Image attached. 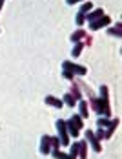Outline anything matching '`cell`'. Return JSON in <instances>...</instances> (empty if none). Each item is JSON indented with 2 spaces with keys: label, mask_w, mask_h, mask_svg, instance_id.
Instances as JSON below:
<instances>
[{
  "label": "cell",
  "mask_w": 122,
  "mask_h": 159,
  "mask_svg": "<svg viewBox=\"0 0 122 159\" xmlns=\"http://www.w3.org/2000/svg\"><path fill=\"white\" fill-rule=\"evenodd\" d=\"M78 110H80V113H78V115H80V117H82V119H84V117H88V104H86V101H78Z\"/></svg>",
  "instance_id": "obj_13"
},
{
  "label": "cell",
  "mask_w": 122,
  "mask_h": 159,
  "mask_svg": "<svg viewBox=\"0 0 122 159\" xmlns=\"http://www.w3.org/2000/svg\"><path fill=\"white\" fill-rule=\"evenodd\" d=\"M51 154H53L55 159H69V156L68 154H62L60 150H51Z\"/></svg>",
  "instance_id": "obj_20"
},
{
  "label": "cell",
  "mask_w": 122,
  "mask_h": 159,
  "mask_svg": "<svg viewBox=\"0 0 122 159\" xmlns=\"http://www.w3.org/2000/svg\"><path fill=\"white\" fill-rule=\"evenodd\" d=\"M62 68H64L66 71H71L73 75H86V73H88L86 66L75 64V62H71V61H66V62H62Z\"/></svg>",
  "instance_id": "obj_2"
},
{
  "label": "cell",
  "mask_w": 122,
  "mask_h": 159,
  "mask_svg": "<svg viewBox=\"0 0 122 159\" xmlns=\"http://www.w3.org/2000/svg\"><path fill=\"white\" fill-rule=\"evenodd\" d=\"M62 77H64V79H68V80H73V79H75V75H73L71 71H66V70H64V73H62Z\"/></svg>",
  "instance_id": "obj_24"
},
{
  "label": "cell",
  "mask_w": 122,
  "mask_h": 159,
  "mask_svg": "<svg viewBox=\"0 0 122 159\" xmlns=\"http://www.w3.org/2000/svg\"><path fill=\"white\" fill-rule=\"evenodd\" d=\"M91 9H93L91 2H84V4H82V7H80V13H84V15H88V13H89Z\"/></svg>",
  "instance_id": "obj_18"
},
{
  "label": "cell",
  "mask_w": 122,
  "mask_h": 159,
  "mask_svg": "<svg viewBox=\"0 0 122 159\" xmlns=\"http://www.w3.org/2000/svg\"><path fill=\"white\" fill-rule=\"evenodd\" d=\"M40 152H42V154H49V152H51V135H42Z\"/></svg>",
  "instance_id": "obj_6"
},
{
  "label": "cell",
  "mask_w": 122,
  "mask_h": 159,
  "mask_svg": "<svg viewBox=\"0 0 122 159\" xmlns=\"http://www.w3.org/2000/svg\"><path fill=\"white\" fill-rule=\"evenodd\" d=\"M66 130H68V135H71V137H78V134H80V130L76 128V125L71 119L66 121Z\"/></svg>",
  "instance_id": "obj_7"
},
{
  "label": "cell",
  "mask_w": 122,
  "mask_h": 159,
  "mask_svg": "<svg viewBox=\"0 0 122 159\" xmlns=\"http://www.w3.org/2000/svg\"><path fill=\"white\" fill-rule=\"evenodd\" d=\"M91 104L98 115H106L107 119H109L111 110H109V101L107 99H91Z\"/></svg>",
  "instance_id": "obj_1"
},
{
  "label": "cell",
  "mask_w": 122,
  "mask_h": 159,
  "mask_svg": "<svg viewBox=\"0 0 122 159\" xmlns=\"http://www.w3.org/2000/svg\"><path fill=\"white\" fill-rule=\"evenodd\" d=\"M100 95H102V99H107V88L106 86H100Z\"/></svg>",
  "instance_id": "obj_26"
},
{
  "label": "cell",
  "mask_w": 122,
  "mask_h": 159,
  "mask_svg": "<svg viewBox=\"0 0 122 159\" xmlns=\"http://www.w3.org/2000/svg\"><path fill=\"white\" fill-rule=\"evenodd\" d=\"M111 24V18L107 15L100 16L98 20H93V22H89V30L91 31H97V30H100V28H106V26H109Z\"/></svg>",
  "instance_id": "obj_4"
},
{
  "label": "cell",
  "mask_w": 122,
  "mask_h": 159,
  "mask_svg": "<svg viewBox=\"0 0 122 159\" xmlns=\"http://www.w3.org/2000/svg\"><path fill=\"white\" fill-rule=\"evenodd\" d=\"M78 156H80V159H86V156H88L86 141H78Z\"/></svg>",
  "instance_id": "obj_12"
},
{
  "label": "cell",
  "mask_w": 122,
  "mask_h": 159,
  "mask_svg": "<svg viewBox=\"0 0 122 159\" xmlns=\"http://www.w3.org/2000/svg\"><path fill=\"white\" fill-rule=\"evenodd\" d=\"M46 102L49 104V106H55L57 110H60L62 106H64V102H62L60 99H57V97H53V95H47L46 97Z\"/></svg>",
  "instance_id": "obj_9"
},
{
  "label": "cell",
  "mask_w": 122,
  "mask_h": 159,
  "mask_svg": "<svg viewBox=\"0 0 122 159\" xmlns=\"http://www.w3.org/2000/svg\"><path fill=\"white\" fill-rule=\"evenodd\" d=\"M60 146H62V144H60V139H59L57 135H55V137H51V148H53V150H59Z\"/></svg>",
  "instance_id": "obj_21"
},
{
  "label": "cell",
  "mask_w": 122,
  "mask_h": 159,
  "mask_svg": "<svg viewBox=\"0 0 122 159\" xmlns=\"http://www.w3.org/2000/svg\"><path fill=\"white\" fill-rule=\"evenodd\" d=\"M84 22H86V15L78 11V13H76V18H75V24L78 26V28H82V26H84Z\"/></svg>",
  "instance_id": "obj_17"
},
{
  "label": "cell",
  "mask_w": 122,
  "mask_h": 159,
  "mask_svg": "<svg viewBox=\"0 0 122 159\" xmlns=\"http://www.w3.org/2000/svg\"><path fill=\"white\" fill-rule=\"evenodd\" d=\"M120 28H122V24H120V22H117V26H115V28H109L107 33H109V35H115V37H119V39H120Z\"/></svg>",
  "instance_id": "obj_16"
},
{
  "label": "cell",
  "mask_w": 122,
  "mask_h": 159,
  "mask_svg": "<svg viewBox=\"0 0 122 159\" xmlns=\"http://www.w3.org/2000/svg\"><path fill=\"white\" fill-rule=\"evenodd\" d=\"M69 6H73V4H78V2H82V0H66Z\"/></svg>",
  "instance_id": "obj_27"
},
{
  "label": "cell",
  "mask_w": 122,
  "mask_h": 159,
  "mask_svg": "<svg viewBox=\"0 0 122 159\" xmlns=\"http://www.w3.org/2000/svg\"><path fill=\"white\" fill-rule=\"evenodd\" d=\"M71 121L76 125L78 130H82V128H84V125H82V117H80V115H71Z\"/></svg>",
  "instance_id": "obj_19"
},
{
  "label": "cell",
  "mask_w": 122,
  "mask_h": 159,
  "mask_svg": "<svg viewBox=\"0 0 122 159\" xmlns=\"http://www.w3.org/2000/svg\"><path fill=\"white\" fill-rule=\"evenodd\" d=\"M100 16H104V9H102V7H97V9H93L91 13L86 15V20H88V22H93V20H98Z\"/></svg>",
  "instance_id": "obj_8"
},
{
  "label": "cell",
  "mask_w": 122,
  "mask_h": 159,
  "mask_svg": "<svg viewBox=\"0 0 122 159\" xmlns=\"http://www.w3.org/2000/svg\"><path fill=\"white\" fill-rule=\"evenodd\" d=\"M86 139H88V143L95 148V152H100V150H102V148H100V141L95 137V134H93L91 130H86Z\"/></svg>",
  "instance_id": "obj_5"
},
{
  "label": "cell",
  "mask_w": 122,
  "mask_h": 159,
  "mask_svg": "<svg viewBox=\"0 0 122 159\" xmlns=\"http://www.w3.org/2000/svg\"><path fill=\"white\" fill-rule=\"evenodd\" d=\"M95 137H97L98 141H100V139H104V130H102V128H98V130H97V134H95Z\"/></svg>",
  "instance_id": "obj_25"
},
{
  "label": "cell",
  "mask_w": 122,
  "mask_h": 159,
  "mask_svg": "<svg viewBox=\"0 0 122 159\" xmlns=\"http://www.w3.org/2000/svg\"><path fill=\"white\" fill-rule=\"evenodd\" d=\"M86 37H88V35H86V30L80 28V30H76V31L71 35V42H80V40L86 39Z\"/></svg>",
  "instance_id": "obj_11"
},
{
  "label": "cell",
  "mask_w": 122,
  "mask_h": 159,
  "mask_svg": "<svg viewBox=\"0 0 122 159\" xmlns=\"http://www.w3.org/2000/svg\"><path fill=\"white\" fill-rule=\"evenodd\" d=\"M57 130H59V139H60L62 146H68L69 144V135H68V130H66V121L59 119L57 121Z\"/></svg>",
  "instance_id": "obj_3"
},
{
  "label": "cell",
  "mask_w": 122,
  "mask_h": 159,
  "mask_svg": "<svg viewBox=\"0 0 122 159\" xmlns=\"http://www.w3.org/2000/svg\"><path fill=\"white\" fill-rule=\"evenodd\" d=\"M71 95L75 97V101H82V95H80V90H78L76 86H73V88H71Z\"/></svg>",
  "instance_id": "obj_23"
},
{
  "label": "cell",
  "mask_w": 122,
  "mask_h": 159,
  "mask_svg": "<svg viewBox=\"0 0 122 159\" xmlns=\"http://www.w3.org/2000/svg\"><path fill=\"white\" fill-rule=\"evenodd\" d=\"M119 126V119H115V121H109V125H107V130L104 132V139H109L111 135H113V132H115V128Z\"/></svg>",
  "instance_id": "obj_10"
},
{
  "label": "cell",
  "mask_w": 122,
  "mask_h": 159,
  "mask_svg": "<svg viewBox=\"0 0 122 159\" xmlns=\"http://www.w3.org/2000/svg\"><path fill=\"white\" fill-rule=\"evenodd\" d=\"M2 6H4V0H0V9H2Z\"/></svg>",
  "instance_id": "obj_28"
},
{
  "label": "cell",
  "mask_w": 122,
  "mask_h": 159,
  "mask_svg": "<svg viewBox=\"0 0 122 159\" xmlns=\"http://www.w3.org/2000/svg\"><path fill=\"white\" fill-rule=\"evenodd\" d=\"M82 49H84V42H75V48L71 51V55H73V57H78V55L82 53Z\"/></svg>",
  "instance_id": "obj_15"
},
{
  "label": "cell",
  "mask_w": 122,
  "mask_h": 159,
  "mask_svg": "<svg viewBox=\"0 0 122 159\" xmlns=\"http://www.w3.org/2000/svg\"><path fill=\"white\" fill-rule=\"evenodd\" d=\"M97 125H98V128H107V125H109V119L107 117H98V121H97Z\"/></svg>",
  "instance_id": "obj_22"
},
{
  "label": "cell",
  "mask_w": 122,
  "mask_h": 159,
  "mask_svg": "<svg viewBox=\"0 0 122 159\" xmlns=\"http://www.w3.org/2000/svg\"><path fill=\"white\" fill-rule=\"evenodd\" d=\"M62 102H64V104H68V106H75V104H76L75 97L71 95V93H66V95H64V99H62Z\"/></svg>",
  "instance_id": "obj_14"
}]
</instances>
